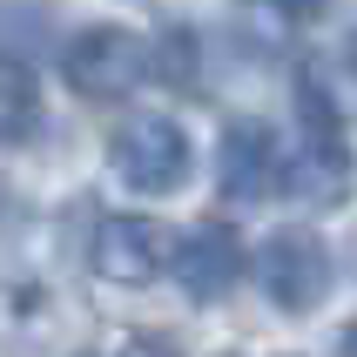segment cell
<instances>
[{
  "label": "cell",
  "mask_w": 357,
  "mask_h": 357,
  "mask_svg": "<svg viewBox=\"0 0 357 357\" xmlns=\"http://www.w3.org/2000/svg\"><path fill=\"white\" fill-rule=\"evenodd\" d=\"M257 277H263V297L303 317V310H317L324 290H331V250H324L310 229H277V236L257 250Z\"/></svg>",
  "instance_id": "2"
},
{
  "label": "cell",
  "mask_w": 357,
  "mask_h": 357,
  "mask_svg": "<svg viewBox=\"0 0 357 357\" xmlns=\"http://www.w3.org/2000/svg\"><path fill=\"white\" fill-rule=\"evenodd\" d=\"M176 257V236H169V222L155 216H108L95 229V270L121 290H142V283H155Z\"/></svg>",
  "instance_id": "4"
},
{
  "label": "cell",
  "mask_w": 357,
  "mask_h": 357,
  "mask_svg": "<svg viewBox=\"0 0 357 357\" xmlns=\"http://www.w3.org/2000/svg\"><path fill=\"white\" fill-rule=\"evenodd\" d=\"M283 182H290V196L317 202V209H337L357 189V162H351V149H344V135H303V149H297V162L283 169Z\"/></svg>",
  "instance_id": "7"
},
{
  "label": "cell",
  "mask_w": 357,
  "mask_h": 357,
  "mask_svg": "<svg viewBox=\"0 0 357 357\" xmlns=\"http://www.w3.org/2000/svg\"><path fill=\"white\" fill-rule=\"evenodd\" d=\"M344 357H357V324H351V331H344Z\"/></svg>",
  "instance_id": "12"
},
{
  "label": "cell",
  "mask_w": 357,
  "mask_h": 357,
  "mask_svg": "<svg viewBox=\"0 0 357 357\" xmlns=\"http://www.w3.org/2000/svg\"><path fill=\"white\" fill-rule=\"evenodd\" d=\"M149 68H162L169 88H196V34L189 27H169L162 47H149Z\"/></svg>",
  "instance_id": "9"
},
{
  "label": "cell",
  "mask_w": 357,
  "mask_h": 357,
  "mask_svg": "<svg viewBox=\"0 0 357 357\" xmlns=\"http://www.w3.org/2000/svg\"><path fill=\"white\" fill-rule=\"evenodd\" d=\"M216 182H222V196H229V202H263V196H277L283 155H277L270 121H229V128H222Z\"/></svg>",
  "instance_id": "5"
},
{
  "label": "cell",
  "mask_w": 357,
  "mask_h": 357,
  "mask_svg": "<svg viewBox=\"0 0 357 357\" xmlns=\"http://www.w3.org/2000/svg\"><path fill=\"white\" fill-rule=\"evenodd\" d=\"M169 270H176V283H182L196 303L229 297L236 277H243V243H236V229H229V222H196V229L176 243Z\"/></svg>",
  "instance_id": "6"
},
{
  "label": "cell",
  "mask_w": 357,
  "mask_h": 357,
  "mask_svg": "<svg viewBox=\"0 0 357 357\" xmlns=\"http://www.w3.org/2000/svg\"><path fill=\"white\" fill-rule=\"evenodd\" d=\"M115 357H176V344L155 337V331H135V337H121V351H115Z\"/></svg>",
  "instance_id": "10"
},
{
  "label": "cell",
  "mask_w": 357,
  "mask_h": 357,
  "mask_svg": "<svg viewBox=\"0 0 357 357\" xmlns=\"http://www.w3.org/2000/svg\"><path fill=\"white\" fill-rule=\"evenodd\" d=\"M34 121H40V88H34V75H27V61L0 54V149H7V142H27Z\"/></svg>",
  "instance_id": "8"
},
{
  "label": "cell",
  "mask_w": 357,
  "mask_h": 357,
  "mask_svg": "<svg viewBox=\"0 0 357 357\" xmlns=\"http://www.w3.org/2000/svg\"><path fill=\"white\" fill-rule=\"evenodd\" d=\"M61 75L88 101H121L149 81V40L135 27H81L61 47Z\"/></svg>",
  "instance_id": "1"
},
{
  "label": "cell",
  "mask_w": 357,
  "mask_h": 357,
  "mask_svg": "<svg viewBox=\"0 0 357 357\" xmlns=\"http://www.w3.org/2000/svg\"><path fill=\"white\" fill-rule=\"evenodd\" d=\"M270 7H277V14H290V20H317L331 0H270Z\"/></svg>",
  "instance_id": "11"
},
{
  "label": "cell",
  "mask_w": 357,
  "mask_h": 357,
  "mask_svg": "<svg viewBox=\"0 0 357 357\" xmlns=\"http://www.w3.org/2000/svg\"><path fill=\"white\" fill-rule=\"evenodd\" d=\"M108 162L128 189H176L189 176V135H182L169 115H135L108 142Z\"/></svg>",
  "instance_id": "3"
}]
</instances>
